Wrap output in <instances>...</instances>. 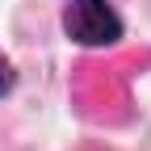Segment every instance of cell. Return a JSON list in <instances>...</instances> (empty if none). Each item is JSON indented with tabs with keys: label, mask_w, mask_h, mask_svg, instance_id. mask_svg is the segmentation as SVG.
Returning <instances> with one entry per match:
<instances>
[{
	"label": "cell",
	"mask_w": 151,
	"mask_h": 151,
	"mask_svg": "<svg viewBox=\"0 0 151 151\" xmlns=\"http://www.w3.org/2000/svg\"><path fill=\"white\" fill-rule=\"evenodd\" d=\"M63 34L71 46L105 50L126 38V21L113 0H63Z\"/></svg>",
	"instance_id": "cell-1"
},
{
	"label": "cell",
	"mask_w": 151,
	"mask_h": 151,
	"mask_svg": "<svg viewBox=\"0 0 151 151\" xmlns=\"http://www.w3.org/2000/svg\"><path fill=\"white\" fill-rule=\"evenodd\" d=\"M13 88H17V67L4 50H0V97H13Z\"/></svg>",
	"instance_id": "cell-2"
}]
</instances>
